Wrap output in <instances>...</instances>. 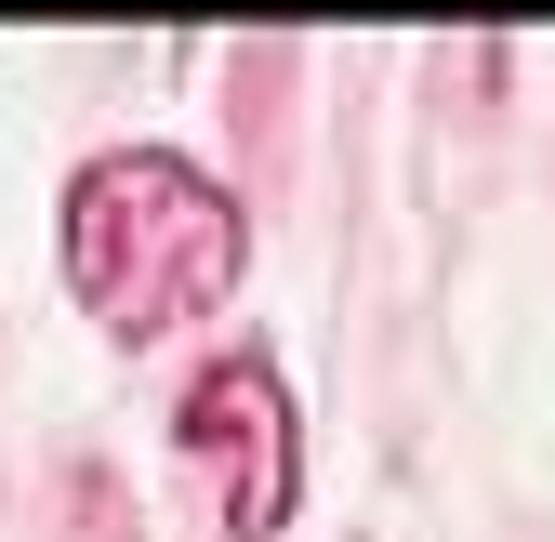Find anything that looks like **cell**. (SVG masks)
<instances>
[{
  "mask_svg": "<svg viewBox=\"0 0 555 542\" xmlns=\"http://www.w3.org/2000/svg\"><path fill=\"white\" fill-rule=\"evenodd\" d=\"M53 251H66V292L106 345H159V331L212 318L251 264V225L238 198L172 159V146H106L66 172V212H53Z\"/></svg>",
  "mask_w": 555,
  "mask_h": 542,
  "instance_id": "1",
  "label": "cell"
},
{
  "mask_svg": "<svg viewBox=\"0 0 555 542\" xmlns=\"http://www.w3.org/2000/svg\"><path fill=\"white\" fill-rule=\"evenodd\" d=\"M172 450H185V477H198V503H212L225 542H278V529H292L305 437H292V384H278L264 345L198 358V384L172 397Z\"/></svg>",
  "mask_w": 555,
  "mask_h": 542,
  "instance_id": "2",
  "label": "cell"
}]
</instances>
